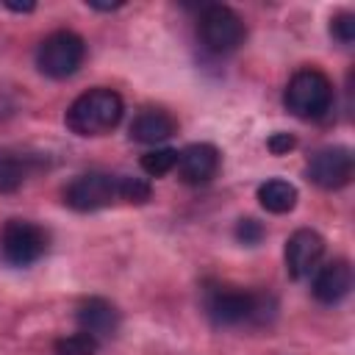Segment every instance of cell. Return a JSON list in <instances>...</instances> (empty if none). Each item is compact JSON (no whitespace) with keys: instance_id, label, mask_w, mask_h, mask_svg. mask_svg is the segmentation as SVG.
I'll return each mask as SVG.
<instances>
[{"instance_id":"1","label":"cell","mask_w":355,"mask_h":355,"mask_svg":"<svg viewBox=\"0 0 355 355\" xmlns=\"http://www.w3.org/2000/svg\"><path fill=\"white\" fill-rule=\"evenodd\" d=\"M122 111V97L114 89L97 86L72 100V105L64 114V122L75 136H103L119 125Z\"/></svg>"},{"instance_id":"2","label":"cell","mask_w":355,"mask_h":355,"mask_svg":"<svg viewBox=\"0 0 355 355\" xmlns=\"http://www.w3.org/2000/svg\"><path fill=\"white\" fill-rule=\"evenodd\" d=\"M283 103L300 119H319L333 105V83L322 69L305 67L291 75L283 92Z\"/></svg>"},{"instance_id":"3","label":"cell","mask_w":355,"mask_h":355,"mask_svg":"<svg viewBox=\"0 0 355 355\" xmlns=\"http://www.w3.org/2000/svg\"><path fill=\"white\" fill-rule=\"evenodd\" d=\"M86 55V42L75 31H53L36 47V67L42 75L61 80L78 72Z\"/></svg>"},{"instance_id":"4","label":"cell","mask_w":355,"mask_h":355,"mask_svg":"<svg viewBox=\"0 0 355 355\" xmlns=\"http://www.w3.org/2000/svg\"><path fill=\"white\" fill-rule=\"evenodd\" d=\"M50 236L31 219H8L0 230V258L8 266H31L47 252Z\"/></svg>"},{"instance_id":"5","label":"cell","mask_w":355,"mask_h":355,"mask_svg":"<svg viewBox=\"0 0 355 355\" xmlns=\"http://www.w3.org/2000/svg\"><path fill=\"white\" fill-rule=\"evenodd\" d=\"M205 311L214 324L233 327L241 322H263V297L241 288H211L205 297Z\"/></svg>"},{"instance_id":"6","label":"cell","mask_w":355,"mask_h":355,"mask_svg":"<svg viewBox=\"0 0 355 355\" xmlns=\"http://www.w3.org/2000/svg\"><path fill=\"white\" fill-rule=\"evenodd\" d=\"M244 33H247L244 22L230 6H219V3L205 6L200 17V39L211 53L216 55L233 53L244 42Z\"/></svg>"},{"instance_id":"7","label":"cell","mask_w":355,"mask_h":355,"mask_svg":"<svg viewBox=\"0 0 355 355\" xmlns=\"http://www.w3.org/2000/svg\"><path fill=\"white\" fill-rule=\"evenodd\" d=\"M119 200V175L108 172H86L78 175L67 189H64V202L72 211H100L111 202Z\"/></svg>"},{"instance_id":"8","label":"cell","mask_w":355,"mask_h":355,"mask_svg":"<svg viewBox=\"0 0 355 355\" xmlns=\"http://www.w3.org/2000/svg\"><path fill=\"white\" fill-rule=\"evenodd\" d=\"M305 172L311 183H316L319 189H327V191L341 189L352 178V153L349 147H341V144L322 147L308 158Z\"/></svg>"},{"instance_id":"9","label":"cell","mask_w":355,"mask_h":355,"mask_svg":"<svg viewBox=\"0 0 355 355\" xmlns=\"http://www.w3.org/2000/svg\"><path fill=\"white\" fill-rule=\"evenodd\" d=\"M324 255V239L311 230L300 227L286 239V272L291 280H302L311 272H316L319 261Z\"/></svg>"},{"instance_id":"10","label":"cell","mask_w":355,"mask_h":355,"mask_svg":"<svg viewBox=\"0 0 355 355\" xmlns=\"http://www.w3.org/2000/svg\"><path fill=\"white\" fill-rule=\"evenodd\" d=\"M178 169H180V178L191 186L208 183L219 172V150L208 141H194L178 153Z\"/></svg>"},{"instance_id":"11","label":"cell","mask_w":355,"mask_h":355,"mask_svg":"<svg viewBox=\"0 0 355 355\" xmlns=\"http://www.w3.org/2000/svg\"><path fill=\"white\" fill-rule=\"evenodd\" d=\"M78 327L80 333H89L92 338L103 341V338H111L116 330H119V311L114 302L103 300V297H89L78 305Z\"/></svg>"},{"instance_id":"12","label":"cell","mask_w":355,"mask_h":355,"mask_svg":"<svg viewBox=\"0 0 355 355\" xmlns=\"http://www.w3.org/2000/svg\"><path fill=\"white\" fill-rule=\"evenodd\" d=\"M349 288H352V266H349V261H344V258H336V261L319 266V272H316V277H313V286H311L313 297H316L322 305H336V302H341V300L349 294Z\"/></svg>"},{"instance_id":"13","label":"cell","mask_w":355,"mask_h":355,"mask_svg":"<svg viewBox=\"0 0 355 355\" xmlns=\"http://www.w3.org/2000/svg\"><path fill=\"white\" fill-rule=\"evenodd\" d=\"M175 130H178V122L164 108H144L130 122V139L141 144H161L169 136H175Z\"/></svg>"},{"instance_id":"14","label":"cell","mask_w":355,"mask_h":355,"mask_svg":"<svg viewBox=\"0 0 355 355\" xmlns=\"http://www.w3.org/2000/svg\"><path fill=\"white\" fill-rule=\"evenodd\" d=\"M258 202L269 214H288L297 205V189L288 180L272 178V180L258 186Z\"/></svg>"},{"instance_id":"15","label":"cell","mask_w":355,"mask_h":355,"mask_svg":"<svg viewBox=\"0 0 355 355\" xmlns=\"http://www.w3.org/2000/svg\"><path fill=\"white\" fill-rule=\"evenodd\" d=\"M28 175H31V155L0 150V194L17 191Z\"/></svg>"},{"instance_id":"16","label":"cell","mask_w":355,"mask_h":355,"mask_svg":"<svg viewBox=\"0 0 355 355\" xmlns=\"http://www.w3.org/2000/svg\"><path fill=\"white\" fill-rule=\"evenodd\" d=\"M175 166H178V150L175 147H155V150H147L141 155V169L150 178H161V175L172 172Z\"/></svg>"},{"instance_id":"17","label":"cell","mask_w":355,"mask_h":355,"mask_svg":"<svg viewBox=\"0 0 355 355\" xmlns=\"http://www.w3.org/2000/svg\"><path fill=\"white\" fill-rule=\"evenodd\" d=\"M100 347L97 338H92L89 333H72L55 341V355H94Z\"/></svg>"},{"instance_id":"18","label":"cell","mask_w":355,"mask_h":355,"mask_svg":"<svg viewBox=\"0 0 355 355\" xmlns=\"http://www.w3.org/2000/svg\"><path fill=\"white\" fill-rule=\"evenodd\" d=\"M150 197H153V186L144 178L119 175V200L133 202V205H144Z\"/></svg>"},{"instance_id":"19","label":"cell","mask_w":355,"mask_h":355,"mask_svg":"<svg viewBox=\"0 0 355 355\" xmlns=\"http://www.w3.org/2000/svg\"><path fill=\"white\" fill-rule=\"evenodd\" d=\"M330 33L341 42V44H352L355 42V14L341 11L330 19Z\"/></svg>"},{"instance_id":"20","label":"cell","mask_w":355,"mask_h":355,"mask_svg":"<svg viewBox=\"0 0 355 355\" xmlns=\"http://www.w3.org/2000/svg\"><path fill=\"white\" fill-rule=\"evenodd\" d=\"M263 236H266V230H263V225H261L258 219L244 216V219H239V222H236V239H239L241 244L255 247V244H258Z\"/></svg>"},{"instance_id":"21","label":"cell","mask_w":355,"mask_h":355,"mask_svg":"<svg viewBox=\"0 0 355 355\" xmlns=\"http://www.w3.org/2000/svg\"><path fill=\"white\" fill-rule=\"evenodd\" d=\"M294 144H297V139L291 133H283V130H277V133H272L266 139V150L272 155H286L288 150H294Z\"/></svg>"},{"instance_id":"22","label":"cell","mask_w":355,"mask_h":355,"mask_svg":"<svg viewBox=\"0 0 355 355\" xmlns=\"http://www.w3.org/2000/svg\"><path fill=\"white\" fill-rule=\"evenodd\" d=\"M6 8H11V11H17V14H31L36 6L33 3H6Z\"/></svg>"},{"instance_id":"23","label":"cell","mask_w":355,"mask_h":355,"mask_svg":"<svg viewBox=\"0 0 355 355\" xmlns=\"http://www.w3.org/2000/svg\"><path fill=\"white\" fill-rule=\"evenodd\" d=\"M89 8H97V11H114V8H122V3H94V0H89Z\"/></svg>"}]
</instances>
